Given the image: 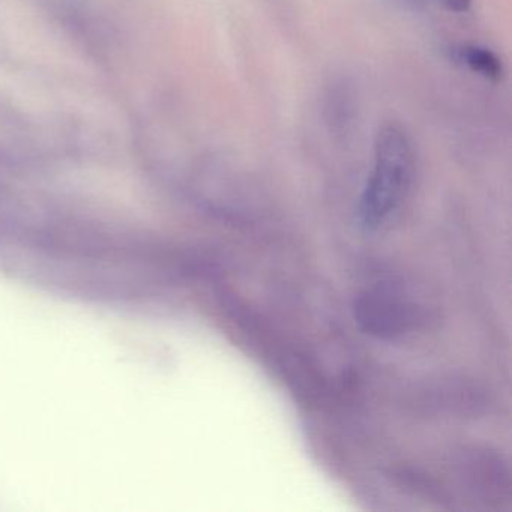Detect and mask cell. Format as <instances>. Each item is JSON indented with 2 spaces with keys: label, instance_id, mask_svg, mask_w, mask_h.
I'll return each instance as SVG.
<instances>
[{
  "label": "cell",
  "instance_id": "obj_1",
  "mask_svg": "<svg viewBox=\"0 0 512 512\" xmlns=\"http://www.w3.org/2000/svg\"><path fill=\"white\" fill-rule=\"evenodd\" d=\"M415 179V151L409 134L383 125L374 140V163L359 199L358 217L365 230L382 229L403 208Z\"/></svg>",
  "mask_w": 512,
  "mask_h": 512
},
{
  "label": "cell",
  "instance_id": "obj_2",
  "mask_svg": "<svg viewBox=\"0 0 512 512\" xmlns=\"http://www.w3.org/2000/svg\"><path fill=\"white\" fill-rule=\"evenodd\" d=\"M353 316L362 332L383 341L407 337L428 320L425 307L389 287L359 293L353 301Z\"/></svg>",
  "mask_w": 512,
  "mask_h": 512
},
{
  "label": "cell",
  "instance_id": "obj_3",
  "mask_svg": "<svg viewBox=\"0 0 512 512\" xmlns=\"http://www.w3.org/2000/svg\"><path fill=\"white\" fill-rule=\"evenodd\" d=\"M458 64L466 67L470 73L482 77L491 83H499L503 77V65L499 56L481 46H461L455 49Z\"/></svg>",
  "mask_w": 512,
  "mask_h": 512
},
{
  "label": "cell",
  "instance_id": "obj_4",
  "mask_svg": "<svg viewBox=\"0 0 512 512\" xmlns=\"http://www.w3.org/2000/svg\"><path fill=\"white\" fill-rule=\"evenodd\" d=\"M437 4L452 14H466L472 7V0H436Z\"/></svg>",
  "mask_w": 512,
  "mask_h": 512
}]
</instances>
